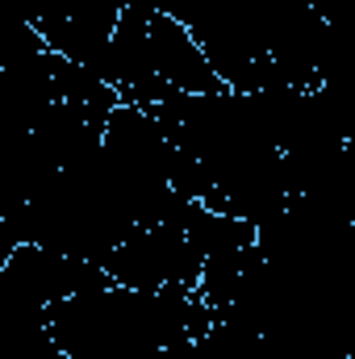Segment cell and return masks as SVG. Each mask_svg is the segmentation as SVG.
<instances>
[{
  "instance_id": "6da1fadb",
  "label": "cell",
  "mask_w": 355,
  "mask_h": 359,
  "mask_svg": "<svg viewBox=\"0 0 355 359\" xmlns=\"http://www.w3.org/2000/svg\"><path fill=\"white\" fill-rule=\"evenodd\" d=\"M209 330L213 309L201 292H142L109 280L51 305V334L72 359H155Z\"/></svg>"
},
{
  "instance_id": "7a4b0ae2",
  "label": "cell",
  "mask_w": 355,
  "mask_h": 359,
  "mask_svg": "<svg viewBox=\"0 0 355 359\" xmlns=\"http://www.w3.org/2000/svg\"><path fill=\"white\" fill-rule=\"evenodd\" d=\"M184 205V201H180ZM205 247L188 234L180 222V209L163 226H142L134 230L117 251L105 255V271L142 292H196L205 276Z\"/></svg>"
}]
</instances>
